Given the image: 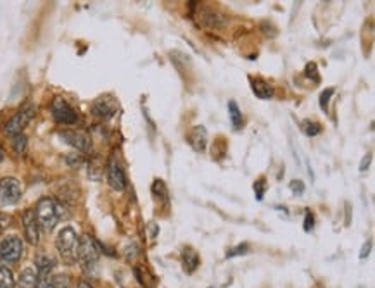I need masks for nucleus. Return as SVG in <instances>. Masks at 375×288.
I'll use <instances>...</instances> for the list:
<instances>
[{
  "instance_id": "nucleus-6",
  "label": "nucleus",
  "mask_w": 375,
  "mask_h": 288,
  "mask_svg": "<svg viewBox=\"0 0 375 288\" xmlns=\"http://www.w3.org/2000/svg\"><path fill=\"white\" fill-rule=\"evenodd\" d=\"M21 255H23V242L19 237L12 235V237H6L0 242V261L2 263H17Z\"/></svg>"
},
{
  "instance_id": "nucleus-15",
  "label": "nucleus",
  "mask_w": 375,
  "mask_h": 288,
  "mask_svg": "<svg viewBox=\"0 0 375 288\" xmlns=\"http://www.w3.org/2000/svg\"><path fill=\"white\" fill-rule=\"evenodd\" d=\"M182 261H184V266H185V271L187 273H194L195 269H197V266H199V255H197V252H195L192 247H185L184 248Z\"/></svg>"
},
{
  "instance_id": "nucleus-10",
  "label": "nucleus",
  "mask_w": 375,
  "mask_h": 288,
  "mask_svg": "<svg viewBox=\"0 0 375 288\" xmlns=\"http://www.w3.org/2000/svg\"><path fill=\"white\" fill-rule=\"evenodd\" d=\"M61 138H63L68 145L75 147L81 152H89L90 147H92L90 145V138L81 132H63L61 133Z\"/></svg>"
},
{
  "instance_id": "nucleus-33",
  "label": "nucleus",
  "mask_w": 375,
  "mask_h": 288,
  "mask_svg": "<svg viewBox=\"0 0 375 288\" xmlns=\"http://www.w3.org/2000/svg\"><path fill=\"white\" fill-rule=\"evenodd\" d=\"M4 161V152H2V148H0V163H2Z\"/></svg>"
},
{
  "instance_id": "nucleus-16",
  "label": "nucleus",
  "mask_w": 375,
  "mask_h": 288,
  "mask_svg": "<svg viewBox=\"0 0 375 288\" xmlns=\"http://www.w3.org/2000/svg\"><path fill=\"white\" fill-rule=\"evenodd\" d=\"M38 281V273L35 268H26L19 276V288H35Z\"/></svg>"
},
{
  "instance_id": "nucleus-27",
  "label": "nucleus",
  "mask_w": 375,
  "mask_h": 288,
  "mask_svg": "<svg viewBox=\"0 0 375 288\" xmlns=\"http://www.w3.org/2000/svg\"><path fill=\"white\" fill-rule=\"evenodd\" d=\"M313 222H315V219H313V214L309 211H306V214H304V231H311L313 230Z\"/></svg>"
},
{
  "instance_id": "nucleus-3",
  "label": "nucleus",
  "mask_w": 375,
  "mask_h": 288,
  "mask_svg": "<svg viewBox=\"0 0 375 288\" xmlns=\"http://www.w3.org/2000/svg\"><path fill=\"white\" fill-rule=\"evenodd\" d=\"M78 261H80L83 271L86 273L95 271V266H97L99 261V248L90 235H83L80 238V243H78Z\"/></svg>"
},
{
  "instance_id": "nucleus-14",
  "label": "nucleus",
  "mask_w": 375,
  "mask_h": 288,
  "mask_svg": "<svg viewBox=\"0 0 375 288\" xmlns=\"http://www.w3.org/2000/svg\"><path fill=\"white\" fill-rule=\"evenodd\" d=\"M35 264H37V273H38V278H47L49 276V273L52 271V268H54V259L45 254V252H40V254L37 255V261H35Z\"/></svg>"
},
{
  "instance_id": "nucleus-20",
  "label": "nucleus",
  "mask_w": 375,
  "mask_h": 288,
  "mask_svg": "<svg viewBox=\"0 0 375 288\" xmlns=\"http://www.w3.org/2000/svg\"><path fill=\"white\" fill-rule=\"evenodd\" d=\"M50 283L54 288H71V280H69L68 274H54L50 278Z\"/></svg>"
},
{
  "instance_id": "nucleus-4",
  "label": "nucleus",
  "mask_w": 375,
  "mask_h": 288,
  "mask_svg": "<svg viewBox=\"0 0 375 288\" xmlns=\"http://www.w3.org/2000/svg\"><path fill=\"white\" fill-rule=\"evenodd\" d=\"M21 195H23V188L21 183L16 178H2L0 180V206H14L19 202Z\"/></svg>"
},
{
  "instance_id": "nucleus-29",
  "label": "nucleus",
  "mask_w": 375,
  "mask_h": 288,
  "mask_svg": "<svg viewBox=\"0 0 375 288\" xmlns=\"http://www.w3.org/2000/svg\"><path fill=\"white\" fill-rule=\"evenodd\" d=\"M370 161H372V155H370V154L363 157V161H361V164H360V171L361 173H363L365 169H367L368 166H370Z\"/></svg>"
},
{
  "instance_id": "nucleus-31",
  "label": "nucleus",
  "mask_w": 375,
  "mask_h": 288,
  "mask_svg": "<svg viewBox=\"0 0 375 288\" xmlns=\"http://www.w3.org/2000/svg\"><path fill=\"white\" fill-rule=\"evenodd\" d=\"M370 245H372V243H370V242H367V243H365L363 250H361V254H360V257H361V259H365V257L368 255V252H370Z\"/></svg>"
},
{
  "instance_id": "nucleus-12",
  "label": "nucleus",
  "mask_w": 375,
  "mask_h": 288,
  "mask_svg": "<svg viewBox=\"0 0 375 288\" xmlns=\"http://www.w3.org/2000/svg\"><path fill=\"white\" fill-rule=\"evenodd\" d=\"M187 140H189L190 147L194 148L195 152H204L206 150V143H208L206 128H204V126H195V128H192Z\"/></svg>"
},
{
  "instance_id": "nucleus-18",
  "label": "nucleus",
  "mask_w": 375,
  "mask_h": 288,
  "mask_svg": "<svg viewBox=\"0 0 375 288\" xmlns=\"http://www.w3.org/2000/svg\"><path fill=\"white\" fill-rule=\"evenodd\" d=\"M14 274L6 266H0V288H14Z\"/></svg>"
},
{
  "instance_id": "nucleus-30",
  "label": "nucleus",
  "mask_w": 375,
  "mask_h": 288,
  "mask_svg": "<svg viewBox=\"0 0 375 288\" xmlns=\"http://www.w3.org/2000/svg\"><path fill=\"white\" fill-rule=\"evenodd\" d=\"M247 250V245H241V247H237V248H235V250H230L228 252V254H226V257H232V255H239V252H242V254H244V252H246Z\"/></svg>"
},
{
  "instance_id": "nucleus-22",
  "label": "nucleus",
  "mask_w": 375,
  "mask_h": 288,
  "mask_svg": "<svg viewBox=\"0 0 375 288\" xmlns=\"http://www.w3.org/2000/svg\"><path fill=\"white\" fill-rule=\"evenodd\" d=\"M152 194H154L156 197H161L163 200H166L168 199V190H166V185H164V181L156 180L154 185H152Z\"/></svg>"
},
{
  "instance_id": "nucleus-24",
  "label": "nucleus",
  "mask_w": 375,
  "mask_h": 288,
  "mask_svg": "<svg viewBox=\"0 0 375 288\" xmlns=\"http://www.w3.org/2000/svg\"><path fill=\"white\" fill-rule=\"evenodd\" d=\"M304 74H306V78H311V80H315V81L320 80V78H318V69H316L315 62L306 64V68H304Z\"/></svg>"
},
{
  "instance_id": "nucleus-8",
  "label": "nucleus",
  "mask_w": 375,
  "mask_h": 288,
  "mask_svg": "<svg viewBox=\"0 0 375 288\" xmlns=\"http://www.w3.org/2000/svg\"><path fill=\"white\" fill-rule=\"evenodd\" d=\"M107 183L114 191H123L126 188V176L121 164L116 159L109 161L107 166Z\"/></svg>"
},
{
  "instance_id": "nucleus-26",
  "label": "nucleus",
  "mask_w": 375,
  "mask_h": 288,
  "mask_svg": "<svg viewBox=\"0 0 375 288\" xmlns=\"http://www.w3.org/2000/svg\"><path fill=\"white\" fill-rule=\"evenodd\" d=\"M289 186H291V190L294 191V194H298V195H301L304 191V185H303V181H301V180H292Z\"/></svg>"
},
{
  "instance_id": "nucleus-17",
  "label": "nucleus",
  "mask_w": 375,
  "mask_h": 288,
  "mask_svg": "<svg viewBox=\"0 0 375 288\" xmlns=\"http://www.w3.org/2000/svg\"><path fill=\"white\" fill-rule=\"evenodd\" d=\"M228 116H230V123H232L234 130H237V132H239V130L242 128L244 119H242L241 109H239V106L234 102V100H230V102H228Z\"/></svg>"
},
{
  "instance_id": "nucleus-19",
  "label": "nucleus",
  "mask_w": 375,
  "mask_h": 288,
  "mask_svg": "<svg viewBox=\"0 0 375 288\" xmlns=\"http://www.w3.org/2000/svg\"><path fill=\"white\" fill-rule=\"evenodd\" d=\"M301 130H303V133L308 135V137H316V135L322 133V124L311 119H304L303 123H301Z\"/></svg>"
},
{
  "instance_id": "nucleus-5",
  "label": "nucleus",
  "mask_w": 375,
  "mask_h": 288,
  "mask_svg": "<svg viewBox=\"0 0 375 288\" xmlns=\"http://www.w3.org/2000/svg\"><path fill=\"white\" fill-rule=\"evenodd\" d=\"M33 114H35V106H32V104H26L24 107H21L19 111H17L16 114L7 121L4 132H6L7 135H12V137H14V135H19L26 128V124L33 119Z\"/></svg>"
},
{
  "instance_id": "nucleus-23",
  "label": "nucleus",
  "mask_w": 375,
  "mask_h": 288,
  "mask_svg": "<svg viewBox=\"0 0 375 288\" xmlns=\"http://www.w3.org/2000/svg\"><path fill=\"white\" fill-rule=\"evenodd\" d=\"M265 191H267V180H265V178H259L258 181H254V194H256V199H258V200H263Z\"/></svg>"
},
{
  "instance_id": "nucleus-21",
  "label": "nucleus",
  "mask_w": 375,
  "mask_h": 288,
  "mask_svg": "<svg viewBox=\"0 0 375 288\" xmlns=\"http://www.w3.org/2000/svg\"><path fill=\"white\" fill-rule=\"evenodd\" d=\"M26 143H28V138H26L23 133L14 135V137H12V147H14V150L17 152V154H21V152H24Z\"/></svg>"
},
{
  "instance_id": "nucleus-32",
  "label": "nucleus",
  "mask_w": 375,
  "mask_h": 288,
  "mask_svg": "<svg viewBox=\"0 0 375 288\" xmlns=\"http://www.w3.org/2000/svg\"><path fill=\"white\" fill-rule=\"evenodd\" d=\"M76 288H94L92 285H90L89 281H85V280H81V281H78V286Z\"/></svg>"
},
{
  "instance_id": "nucleus-11",
  "label": "nucleus",
  "mask_w": 375,
  "mask_h": 288,
  "mask_svg": "<svg viewBox=\"0 0 375 288\" xmlns=\"http://www.w3.org/2000/svg\"><path fill=\"white\" fill-rule=\"evenodd\" d=\"M92 112L97 117H102V119H109V117H112V114L116 112L114 99H111V97L97 99L94 102V106H92Z\"/></svg>"
},
{
  "instance_id": "nucleus-25",
  "label": "nucleus",
  "mask_w": 375,
  "mask_h": 288,
  "mask_svg": "<svg viewBox=\"0 0 375 288\" xmlns=\"http://www.w3.org/2000/svg\"><path fill=\"white\" fill-rule=\"evenodd\" d=\"M334 95V88H327L324 93L320 95V107H322V111H327V106H329V100H330V97H332Z\"/></svg>"
},
{
  "instance_id": "nucleus-13",
  "label": "nucleus",
  "mask_w": 375,
  "mask_h": 288,
  "mask_svg": "<svg viewBox=\"0 0 375 288\" xmlns=\"http://www.w3.org/2000/svg\"><path fill=\"white\" fill-rule=\"evenodd\" d=\"M251 86H252V93H254L258 99H263V100L272 99L273 88L267 80H263V78H252Z\"/></svg>"
},
{
  "instance_id": "nucleus-28",
  "label": "nucleus",
  "mask_w": 375,
  "mask_h": 288,
  "mask_svg": "<svg viewBox=\"0 0 375 288\" xmlns=\"http://www.w3.org/2000/svg\"><path fill=\"white\" fill-rule=\"evenodd\" d=\"M35 288H54V286H52V283H50V278L47 276V278H38L37 286Z\"/></svg>"
},
{
  "instance_id": "nucleus-7",
  "label": "nucleus",
  "mask_w": 375,
  "mask_h": 288,
  "mask_svg": "<svg viewBox=\"0 0 375 288\" xmlns=\"http://www.w3.org/2000/svg\"><path fill=\"white\" fill-rule=\"evenodd\" d=\"M52 117L61 124H75L78 121V114L63 97H55L50 106Z\"/></svg>"
},
{
  "instance_id": "nucleus-2",
  "label": "nucleus",
  "mask_w": 375,
  "mask_h": 288,
  "mask_svg": "<svg viewBox=\"0 0 375 288\" xmlns=\"http://www.w3.org/2000/svg\"><path fill=\"white\" fill-rule=\"evenodd\" d=\"M78 243H80V238H78L75 228L73 226H63L57 233L55 247H57V252L63 257L64 263L73 264L78 261Z\"/></svg>"
},
{
  "instance_id": "nucleus-1",
  "label": "nucleus",
  "mask_w": 375,
  "mask_h": 288,
  "mask_svg": "<svg viewBox=\"0 0 375 288\" xmlns=\"http://www.w3.org/2000/svg\"><path fill=\"white\" fill-rule=\"evenodd\" d=\"M35 216H37L38 225L43 230L52 231L54 226L57 225L63 217V206L52 197H43L38 200L37 209H35Z\"/></svg>"
},
{
  "instance_id": "nucleus-9",
  "label": "nucleus",
  "mask_w": 375,
  "mask_h": 288,
  "mask_svg": "<svg viewBox=\"0 0 375 288\" xmlns=\"http://www.w3.org/2000/svg\"><path fill=\"white\" fill-rule=\"evenodd\" d=\"M23 225H24V235L26 240H28L32 245H37L38 240H40V225L37 221V216H35V211H24L23 214Z\"/></svg>"
}]
</instances>
